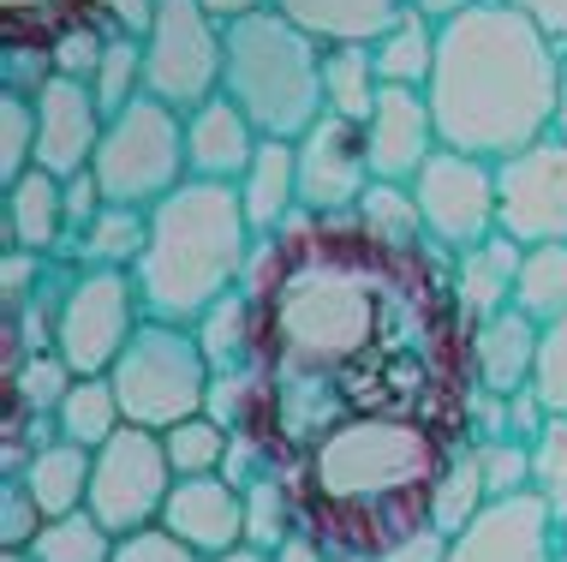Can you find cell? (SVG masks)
I'll return each mask as SVG.
<instances>
[{
    "label": "cell",
    "instance_id": "6da1fadb",
    "mask_svg": "<svg viewBox=\"0 0 567 562\" xmlns=\"http://www.w3.org/2000/svg\"><path fill=\"white\" fill-rule=\"evenodd\" d=\"M257 371L275 384L281 443L305 449L347 413L466 419V324L436 246H382L352 216H299L245 269Z\"/></svg>",
    "mask_w": 567,
    "mask_h": 562
},
{
    "label": "cell",
    "instance_id": "7a4b0ae2",
    "mask_svg": "<svg viewBox=\"0 0 567 562\" xmlns=\"http://www.w3.org/2000/svg\"><path fill=\"white\" fill-rule=\"evenodd\" d=\"M454 449L460 443L449 437V425L424 413H394V407L323 425L293 454L305 533H317L334 556L394 551L406 533L431 521L436 479L449 473Z\"/></svg>",
    "mask_w": 567,
    "mask_h": 562
},
{
    "label": "cell",
    "instance_id": "3957f363",
    "mask_svg": "<svg viewBox=\"0 0 567 562\" xmlns=\"http://www.w3.org/2000/svg\"><path fill=\"white\" fill-rule=\"evenodd\" d=\"M561 42L508 0H478L436 24L431 109L449 150L502 162L556 132Z\"/></svg>",
    "mask_w": 567,
    "mask_h": 562
},
{
    "label": "cell",
    "instance_id": "277c9868",
    "mask_svg": "<svg viewBox=\"0 0 567 562\" xmlns=\"http://www.w3.org/2000/svg\"><path fill=\"white\" fill-rule=\"evenodd\" d=\"M257 234L245 222L239 186L227 180H186L150 210L144 257L132 264L144 317L156 324H197L209 306L245 287Z\"/></svg>",
    "mask_w": 567,
    "mask_h": 562
},
{
    "label": "cell",
    "instance_id": "5b68a950",
    "mask_svg": "<svg viewBox=\"0 0 567 562\" xmlns=\"http://www.w3.org/2000/svg\"><path fill=\"white\" fill-rule=\"evenodd\" d=\"M221 90L245 109L264 139H305L329 114L323 96V42L287 12L257 7L227 24V79Z\"/></svg>",
    "mask_w": 567,
    "mask_h": 562
},
{
    "label": "cell",
    "instance_id": "8992f818",
    "mask_svg": "<svg viewBox=\"0 0 567 562\" xmlns=\"http://www.w3.org/2000/svg\"><path fill=\"white\" fill-rule=\"evenodd\" d=\"M109 384L120 395L126 425L174 431L179 419L209 413V384H216V371H209L204 347H197V329L144 317V329H137L126 341V354L114 359Z\"/></svg>",
    "mask_w": 567,
    "mask_h": 562
},
{
    "label": "cell",
    "instance_id": "52a82bcc",
    "mask_svg": "<svg viewBox=\"0 0 567 562\" xmlns=\"http://www.w3.org/2000/svg\"><path fill=\"white\" fill-rule=\"evenodd\" d=\"M96 186L109 204L126 210H156L167 192H179L192 180L186 162V114L167 109L144 90L132 96L120 114H109V132L96 144V162H90Z\"/></svg>",
    "mask_w": 567,
    "mask_h": 562
},
{
    "label": "cell",
    "instance_id": "ba28073f",
    "mask_svg": "<svg viewBox=\"0 0 567 562\" xmlns=\"http://www.w3.org/2000/svg\"><path fill=\"white\" fill-rule=\"evenodd\" d=\"M227 79V24L204 0H156L144 30V90L167 109L192 114L221 96Z\"/></svg>",
    "mask_w": 567,
    "mask_h": 562
},
{
    "label": "cell",
    "instance_id": "9c48e42d",
    "mask_svg": "<svg viewBox=\"0 0 567 562\" xmlns=\"http://www.w3.org/2000/svg\"><path fill=\"white\" fill-rule=\"evenodd\" d=\"M144 329V299H137L132 269H79L60 294L54 317V354L79 377H109L126 341Z\"/></svg>",
    "mask_w": 567,
    "mask_h": 562
},
{
    "label": "cell",
    "instance_id": "30bf717a",
    "mask_svg": "<svg viewBox=\"0 0 567 562\" xmlns=\"http://www.w3.org/2000/svg\"><path fill=\"white\" fill-rule=\"evenodd\" d=\"M174 461H167L162 431L144 425H120L109 443L96 449V473H90V514L109 527L114 539L162 527V509L174 497Z\"/></svg>",
    "mask_w": 567,
    "mask_h": 562
},
{
    "label": "cell",
    "instance_id": "8fae6325",
    "mask_svg": "<svg viewBox=\"0 0 567 562\" xmlns=\"http://www.w3.org/2000/svg\"><path fill=\"white\" fill-rule=\"evenodd\" d=\"M412 197H419V216H424V239L442 257H460L466 246L502 234L496 162H484V156H466V150L442 144L419 168V180H412Z\"/></svg>",
    "mask_w": 567,
    "mask_h": 562
},
{
    "label": "cell",
    "instance_id": "7c38bea8",
    "mask_svg": "<svg viewBox=\"0 0 567 562\" xmlns=\"http://www.w3.org/2000/svg\"><path fill=\"white\" fill-rule=\"evenodd\" d=\"M496 192H502V234L514 246H567V139L561 132L502 156Z\"/></svg>",
    "mask_w": 567,
    "mask_h": 562
},
{
    "label": "cell",
    "instance_id": "4fadbf2b",
    "mask_svg": "<svg viewBox=\"0 0 567 562\" xmlns=\"http://www.w3.org/2000/svg\"><path fill=\"white\" fill-rule=\"evenodd\" d=\"M293 150H299V210L305 216H352L359 197L377 186L364 126L347 114H323Z\"/></svg>",
    "mask_w": 567,
    "mask_h": 562
},
{
    "label": "cell",
    "instance_id": "5bb4252c",
    "mask_svg": "<svg viewBox=\"0 0 567 562\" xmlns=\"http://www.w3.org/2000/svg\"><path fill=\"white\" fill-rule=\"evenodd\" d=\"M561 521L538 491L496 497L478 509V521L449 539V562H556Z\"/></svg>",
    "mask_w": 567,
    "mask_h": 562
},
{
    "label": "cell",
    "instance_id": "9a60e30c",
    "mask_svg": "<svg viewBox=\"0 0 567 562\" xmlns=\"http://www.w3.org/2000/svg\"><path fill=\"white\" fill-rule=\"evenodd\" d=\"M30 102H37V168H49L60 180L84 174L90 162H96L102 132H109V114H102L96 90L84 79L54 72Z\"/></svg>",
    "mask_w": 567,
    "mask_h": 562
},
{
    "label": "cell",
    "instance_id": "2e32d148",
    "mask_svg": "<svg viewBox=\"0 0 567 562\" xmlns=\"http://www.w3.org/2000/svg\"><path fill=\"white\" fill-rule=\"evenodd\" d=\"M364 144H371V168H377V180L412 186V180H419V168L442 150L431 90L382 84V90H377V109L364 114Z\"/></svg>",
    "mask_w": 567,
    "mask_h": 562
},
{
    "label": "cell",
    "instance_id": "e0dca14e",
    "mask_svg": "<svg viewBox=\"0 0 567 562\" xmlns=\"http://www.w3.org/2000/svg\"><path fill=\"white\" fill-rule=\"evenodd\" d=\"M538 347H544V324H532L519 306H508L502 317H489L466 336V377L478 395H496V401H514V395L532 389L538 377Z\"/></svg>",
    "mask_w": 567,
    "mask_h": 562
},
{
    "label": "cell",
    "instance_id": "ac0fdd59",
    "mask_svg": "<svg viewBox=\"0 0 567 562\" xmlns=\"http://www.w3.org/2000/svg\"><path fill=\"white\" fill-rule=\"evenodd\" d=\"M162 527L174 539H186L197 556H221L245 544V484L227 473L209 479H174V497L162 509Z\"/></svg>",
    "mask_w": 567,
    "mask_h": 562
},
{
    "label": "cell",
    "instance_id": "d6986e66",
    "mask_svg": "<svg viewBox=\"0 0 567 562\" xmlns=\"http://www.w3.org/2000/svg\"><path fill=\"white\" fill-rule=\"evenodd\" d=\"M257 150H264V132L245 120V109L234 96H209L204 109L186 114V162H192V180H227V186H239L245 168L257 162Z\"/></svg>",
    "mask_w": 567,
    "mask_h": 562
},
{
    "label": "cell",
    "instance_id": "ffe728a7",
    "mask_svg": "<svg viewBox=\"0 0 567 562\" xmlns=\"http://www.w3.org/2000/svg\"><path fill=\"white\" fill-rule=\"evenodd\" d=\"M519 257H526V246H514L508 234H489L478 246H466L460 257H449V294H454V311H460V324H466V336L514 306Z\"/></svg>",
    "mask_w": 567,
    "mask_h": 562
},
{
    "label": "cell",
    "instance_id": "44dd1931",
    "mask_svg": "<svg viewBox=\"0 0 567 562\" xmlns=\"http://www.w3.org/2000/svg\"><path fill=\"white\" fill-rule=\"evenodd\" d=\"M7 246L60 257L66 252V180L49 168H30L7 186Z\"/></svg>",
    "mask_w": 567,
    "mask_h": 562
},
{
    "label": "cell",
    "instance_id": "7402d4cb",
    "mask_svg": "<svg viewBox=\"0 0 567 562\" xmlns=\"http://www.w3.org/2000/svg\"><path fill=\"white\" fill-rule=\"evenodd\" d=\"M239 204H245V222H251L257 239L281 234L299 216V150H293V139H264L257 162L239 180Z\"/></svg>",
    "mask_w": 567,
    "mask_h": 562
},
{
    "label": "cell",
    "instance_id": "603a6c76",
    "mask_svg": "<svg viewBox=\"0 0 567 562\" xmlns=\"http://www.w3.org/2000/svg\"><path fill=\"white\" fill-rule=\"evenodd\" d=\"M90 473H96V449L60 437V443L30 454V467L12 473V479H24V491L37 497V509L49 514V521H60V514L90 509Z\"/></svg>",
    "mask_w": 567,
    "mask_h": 562
},
{
    "label": "cell",
    "instance_id": "cb8c5ba5",
    "mask_svg": "<svg viewBox=\"0 0 567 562\" xmlns=\"http://www.w3.org/2000/svg\"><path fill=\"white\" fill-rule=\"evenodd\" d=\"M269 7L305 24L317 42H377L406 12V0H269Z\"/></svg>",
    "mask_w": 567,
    "mask_h": 562
},
{
    "label": "cell",
    "instance_id": "d4e9b609",
    "mask_svg": "<svg viewBox=\"0 0 567 562\" xmlns=\"http://www.w3.org/2000/svg\"><path fill=\"white\" fill-rule=\"evenodd\" d=\"M144 239H150V210L109 204V210H102V216L66 246V257H60V264H79V269H132L137 257H144Z\"/></svg>",
    "mask_w": 567,
    "mask_h": 562
},
{
    "label": "cell",
    "instance_id": "484cf974",
    "mask_svg": "<svg viewBox=\"0 0 567 562\" xmlns=\"http://www.w3.org/2000/svg\"><path fill=\"white\" fill-rule=\"evenodd\" d=\"M371 60H377V79L382 84H406V90H431V72H436V24L424 12H401L382 37L371 42Z\"/></svg>",
    "mask_w": 567,
    "mask_h": 562
},
{
    "label": "cell",
    "instance_id": "4316f807",
    "mask_svg": "<svg viewBox=\"0 0 567 562\" xmlns=\"http://www.w3.org/2000/svg\"><path fill=\"white\" fill-rule=\"evenodd\" d=\"M192 329H197V347H204V359H209V371H216V377H234V371L257 366V317H251L245 287H239V294H227L221 306H209Z\"/></svg>",
    "mask_w": 567,
    "mask_h": 562
},
{
    "label": "cell",
    "instance_id": "83f0119b",
    "mask_svg": "<svg viewBox=\"0 0 567 562\" xmlns=\"http://www.w3.org/2000/svg\"><path fill=\"white\" fill-rule=\"evenodd\" d=\"M377 60H371V42H323V96H329V114H347L364 126V114L377 109Z\"/></svg>",
    "mask_w": 567,
    "mask_h": 562
},
{
    "label": "cell",
    "instance_id": "f1b7e54d",
    "mask_svg": "<svg viewBox=\"0 0 567 562\" xmlns=\"http://www.w3.org/2000/svg\"><path fill=\"white\" fill-rule=\"evenodd\" d=\"M305 527L299 514V491H293V473H264L245 484V544L257 551H281Z\"/></svg>",
    "mask_w": 567,
    "mask_h": 562
},
{
    "label": "cell",
    "instance_id": "f546056e",
    "mask_svg": "<svg viewBox=\"0 0 567 562\" xmlns=\"http://www.w3.org/2000/svg\"><path fill=\"white\" fill-rule=\"evenodd\" d=\"M54 425H60V437H66V443L102 449L120 425H126V413H120V395H114L109 377H79V384L66 389V401H60Z\"/></svg>",
    "mask_w": 567,
    "mask_h": 562
},
{
    "label": "cell",
    "instance_id": "4dcf8cb0",
    "mask_svg": "<svg viewBox=\"0 0 567 562\" xmlns=\"http://www.w3.org/2000/svg\"><path fill=\"white\" fill-rule=\"evenodd\" d=\"M514 306L544 329L561 324L567 317V246H526L519 282H514Z\"/></svg>",
    "mask_w": 567,
    "mask_h": 562
},
{
    "label": "cell",
    "instance_id": "1f68e13d",
    "mask_svg": "<svg viewBox=\"0 0 567 562\" xmlns=\"http://www.w3.org/2000/svg\"><path fill=\"white\" fill-rule=\"evenodd\" d=\"M352 222H359L371 239H382V246H406V252L431 246V239H424L419 197H412V186H394V180H377V186L359 197V210H352Z\"/></svg>",
    "mask_w": 567,
    "mask_h": 562
},
{
    "label": "cell",
    "instance_id": "d6a6232c",
    "mask_svg": "<svg viewBox=\"0 0 567 562\" xmlns=\"http://www.w3.org/2000/svg\"><path fill=\"white\" fill-rule=\"evenodd\" d=\"M72 384H79V371H72L66 359L54 354V347H42V354H24L19 366H12V377H7L12 413H19V419H54Z\"/></svg>",
    "mask_w": 567,
    "mask_h": 562
},
{
    "label": "cell",
    "instance_id": "836d02e7",
    "mask_svg": "<svg viewBox=\"0 0 567 562\" xmlns=\"http://www.w3.org/2000/svg\"><path fill=\"white\" fill-rule=\"evenodd\" d=\"M162 443H167V461H174V473H179V479L227 473V461H234V431H227L216 413L179 419L174 431H162Z\"/></svg>",
    "mask_w": 567,
    "mask_h": 562
},
{
    "label": "cell",
    "instance_id": "e575fe53",
    "mask_svg": "<svg viewBox=\"0 0 567 562\" xmlns=\"http://www.w3.org/2000/svg\"><path fill=\"white\" fill-rule=\"evenodd\" d=\"M489 503V484H484V467H478V454H472V443H460L454 449V461H449V473L436 479V497H431V527H442V533H460V527H472L478 521V509Z\"/></svg>",
    "mask_w": 567,
    "mask_h": 562
},
{
    "label": "cell",
    "instance_id": "d590c367",
    "mask_svg": "<svg viewBox=\"0 0 567 562\" xmlns=\"http://www.w3.org/2000/svg\"><path fill=\"white\" fill-rule=\"evenodd\" d=\"M114 544L120 539L109 533V527H102L90 509H79V514H60V521H42L30 556L37 562H109Z\"/></svg>",
    "mask_w": 567,
    "mask_h": 562
},
{
    "label": "cell",
    "instance_id": "8d00e7d4",
    "mask_svg": "<svg viewBox=\"0 0 567 562\" xmlns=\"http://www.w3.org/2000/svg\"><path fill=\"white\" fill-rule=\"evenodd\" d=\"M90 90H96L102 114H120L132 96H144V37H132V30L109 37V54H102Z\"/></svg>",
    "mask_w": 567,
    "mask_h": 562
},
{
    "label": "cell",
    "instance_id": "74e56055",
    "mask_svg": "<svg viewBox=\"0 0 567 562\" xmlns=\"http://www.w3.org/2000/svg\"><path fill=\"white\" fill-rule=\"evenodd\" d=\"M37 168V102L19 90H0V186Z\"/></svg>",
    "mask_w": 567,
    "mask_h": 562
},
{
    "label": "cell",
    "instance_id": "f35d334b",
    "mask_svg": "<svg viewBox=\"0 0 567 562\" xmlns=\"http://www.w3.org/2000/svg\"><path fill=\"white\" fill-rule=\"evenodd\" d=\"M532 491L549 503L556 521H567V419L549 413V425L532 437Z\"/></svg>",
    "mask_w": 567,
    "mask_h": 562
},
{
    "label": "cell",
    "instance_id": "ab89813d",
    "mask_svg": "<svg viewBox=\"0 0 567 562\" xmlns=\"http://www.w3.org/2000/svg\"><path fill=\"white\" fill-rule=\"evenodd\" d=\"M472 454H478V467H484L489 503L532 491V443H519V437H484V443H472Z\"/></svg>",
    "mask_w": 567,
    "mask_h": 562
},
{
    "label": "cell",
    "instance_id": "60d3db41",
    "mask_svg": "<svg viewBox=\"0 0 567 562\" xmlns=\"http://www.w3.org/2000/svg\"><path fill=\"white\" fill-rule=\"evenodd\" d=\"M49 54H54V72H66V79H96V67H102V54H109V30H96V24H60V37L49 42Z\"/></svg>",
    "mask_w": 567,
    "mask_h": 562
},
{
    "label": "cell",
    "instance_id": "b9f144b4",
    "mask_svg": "<svg viewBox=\"0 0 567 562\" xmlns=\"http://www.w3.org/2000/svg\"><path fill=\"white\" fill-rule=\"evenodd\" d=\"M49 514L24 491V479H0V551H30Z\"/></svg>",
    "mask_w": 567,
    "mask_h": 562
},
{
    "label": "cell",
    "instance_id": "7bdbcfd3",
    "mask_svg": "<svg viewBox=\"0 0 567 562\" xmlns=\"http://www.w3.org/2000/svg\"><path fill=\"white\" fill-rule=\"evenodd\" d=\"M532 395L549 407V413L567 419V317L544 329V347H538V377H532Z\"/></svg>",
    "mask_w": 567,
    "mask_h": 562
},
{
    "label": "cell",
    "instance_id": "ee69618b",
    "mask_svg": "<svg viewBox=\"0 0 567 562\" xmlns=\"http://www.w3.org/2000/svg\"><path fill=\"white\" fill-rule=\"evenodd\" d=\"M109 562H209V556H197L192 544L174 539L167 527H144V533H126V539H120Z\"/></svg>",
    "mask_w": 567,
    "mask_h": 562
},
{
    "label": "cell",
    "instance_id": "f6af8a7d",
    "mask_svg": "<svg viewBox=\"0 0 567 562\" xmlns=\"http://www.w3.org/2000/svg\"><path fill=\"white\" fill-rule=\"evenodd\" d=\"M60 264V257H37V252H19L7 246V264H0V294H7V311H19L30 294L42 287V276Z\"/></svg>",
    "mask_w": 567,
    "mask_h": 562
},
{
    "label": "cell",
    "instance_id": "bcb514c9",
    "mask_svg": "<svg viewBox=\"0 0 567 562\" xmlns=\"http://www.w3.org/2000/svg\"><path fill=\"white\" fill-rule=\"evenodd\" d=\"M54 79V54L49 42H37V49H24V42H7V90H19V96H37L42 84Z\"/></svg>",
    "mask_w": 567,
    "mask_h": 562
},
{
    "label": "cell",
    "instance_id": "7dc6e473",
    "mask_svg": "<svg viewBox=\"0 0 567 562\" xmlns=\"http://www.w3.org/2000/svg\"><path fill=\"white\" fill-rule=\"evenodd\" d=\"M382 562H449V533L424 521L419 533H406L394 551H382Z\"/></svg>",
    "mask_w": 567,
    "mask_h": 562
},
{
    "label": "cell",
    "instance_id": "c3c4849f",
    "mask_svg": "<svg viewBox=\"0 0 567 562\" xmlns=\"http://www.w3.org/2000/svg\"><path fill=\"white\" fill-rule=\"evenodd\" d=\"M508 7H519L526 19H538L549 37H556L561 49H567V0H508Z\"/></svg>",
    "mask_w": 567,
    "mask_h": 562
},
{
    "label": "cell",
    "instance_id": "681fc988",
    "mask_svg": "<svg viewBox=\"0 0 567 562\" xmlns=\"http://www.w3.org/2000/svg\"><path fill=\"white\" fill-rule=\"evenodd\" d=\"M269 556H275V562H329L334 551H329V544L317 539V533H305V527H299V533L287 539L281 551H269Z\"/></svg>",
    "mask_w": 567,
    "mask_h": 562
},
{
    "label": "cell",
    "instance_id": "f907efd6",
    "mask_svg": "<svg viewBox=\"0 0 567 562\" xmlns=\"http://www.w3.org/2000/svg\"><path fill=\"white\" fill-rule=\"evenodd\" d=\"M0 7H7V19L12 24H37V19H54V12H72L79 7V0H0Z\"/></svg>",
    "mask_w": 567,
    "mask_h": 562
},
{
    "label": "cell",
    "instance_id": "816d5d0a",
    "mask_svg": "<svg viewBox=\"0 0 567 562\" xmlns=\"http://www.w3.org/2000/svg\"><path fill=\"white\" fill-rule=\"evenodd\" d=\"M412 12H424L431 24H442V19H454V12H466V7H478V0H406Z\"/></svg>",
    "mask_w": 567,
    "mask_h": 562
},
{
    "label": "cell",
    "instance_id": "f5cc1de1",
    "mask_svg": "<svg viewBox=\"0 0 567 562\" xmlns=\"http://www.w3.org/2000/svg\"><path fill=\"white\" fill-rule=\"evenodd\" d=\"M209 12H216L221 24H234V19H245V12H257V7H269V0H204Z\"/></svg>",
    "mask_w": 567,
    "mask_h": 562
},
{
    "label": "cell",
    "instance_id": "db71d44e",
    "mask_svg": "<svg viewBox=\"0 0 567 562\" xmlns=\"http://www.w3.org/2000/svg\"><path fill=\"white\" fill-rule=\"evenodd\" d=\"M209 562H275V556L257 551V544H234V551H221V556H209Z\"/></svg>",
    "mask_w": 567,
    "mask_h": 562
},
{
    "label": "cell",
    "instance_id": "11a10c76",
    "mask_svg": "<svg viewBox=\"0 0 567 562\" xmlns=\"http://www.w3.org/2000/svg\"><path fill=\"white\" fill-rule=\"evenodd\" d=\"M556 132L567 139V54H561V109H556Z\"/></svg>",
    "mask_w": 567,
    "mask_h": 562
},
{
    "label": "cell",
    "instance_id": "9f6ffc18",
    "mask_svg": "<svg viewBox=\"0 0 567 562\" xmlns=\"http://www.w3.org/2000/svg\"><path fill=\"white\" fill-rule=\"evenodd\" d=\"M329 562H382V556H364V551H341V556H329Z\"/></svg>",
    "mask_w": 567,
    "mask_h": 562
},
{
    "label": "cell",
    "instance_id": "6f0895ef",
    "mask_svg": "<svg viewBox=\"0 0 567 562\" xmlns=\"http://www.w3.org/2000/svg\"><path fill=\"white\" fill-rule=\"evenodd\" d=\"M556 562H567V521H561V533H556Z\"/></svg>",
    "mask_w": 567,
    "mask_h": 562
},
{
    "label": "cell",
    "instance_id": "680465c9",
    "mask_svg": "<svg viewBox=\"0 0 567 562\" xmlns=\"http://www.w3.org/2000/svg\"><path fill=\"white\" fill-rule=\"evenodd\" d=\"M0 562H37L30 551H0Z\"/></svg>",
    "mask_w": 567,
    "mask_h": 562
}]
</instances>
